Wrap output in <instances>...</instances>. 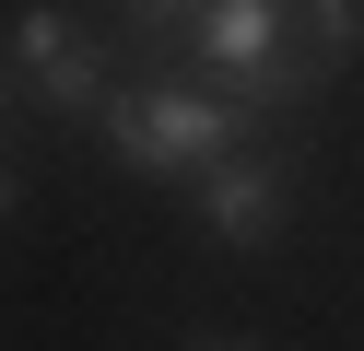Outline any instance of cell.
<instances>
[{"instance_id":"obj_9","label":"cell","mask_w":364,"mask_h":351,"mask_svg":"<svg viewBox=\"0 0 364 351\" xmlns=\"http://www.w3.org/2000/svg\"><path fill=\"white\" fill-rule=\"evenodd\" d=\"M0 211H12V176H0Z\"/></svg>"},{"instance_id":"obj_8","label":"cell","mask_w":364,"mask_h":351,"mask_svg":"<svg viewBox=\"0 0 364 351\" xmlns=\"http://www.w3.org/2000/svg\"><path fill=\"white\" fill-rule=\"evenodd\" d=\"M200 351H247V340H200Z\"/></svg>"},{"instance_id":"obj_1","label":"cell","mask_w":364,"mask_h":351,"mask_svg":"<svg viewBox=\"0 0 364 351\" xmlns=\"http://www.w3.org/2000/svg\"><path fill=\"white\" fill-rule=\"evenodd\" d=\"M95 129H106V152L141 164V176H200L212 152L259 140L270 117L235 106V94H212V82H188V70H129V82L95 106Z\"/></svg>"},{"instance_id":"obj_2","label":"cell","mask_w":364,"mask_h":351,"mask_svg":"<svg viewBox=\"0 0 364 351\" xmlns=\"http://www.w3.org/2000/svg\"><path fill=\"white\" fill-rule=\"evenodd\" d=\"M188 187V211L223 234V246H270V234L294 223V152H259V140H235V152H212Z\"/></svg>"},{"instance_id":"obj_5","label":"cell","mask_w":364,"mask_h":351,"mask_svg":"<svg viewBox=\"0 0 364 351\" xmlns=\"http://www.w3.org/2000/svg\"><path fill=\"white\" fill-rule=\"evenodd\" d=\"M364 47V0H282V59H270V117H306L329 70Z\"/></svg>"},{"instance_id":"obj_3","label":"cell","mask_w":364,"mask_h":351,"mask_svg":"<svg viewBox=\"0 0 364 351\" xmlns=\"http://www.w3.org/2000/svg\"><path fill=\"white\" fill-rule=\"evenodd\" d=\"M270 59H282V0H200L188 82H212V94H235V106L270 117Z\"/></svg>"},{"instance_id":"obj_4","label":"cell","mask_w":364,"mask_h":351,"mask_svg":"<svg viewBox=\"0 0 364 351\" xmlns=\"http://www.w3.org/2000/svg\"><path fill=\"white\" fill-rule=\"evenodd\" d=\"M12 70H24V106H48V117H95L106 94H118V59H106L95 35H71L48 0L12 23Z\"/></svg>"},{"instance_id":"obj_6","label":"cell","mask_w":364,"mask_h":351,"mask_svg":"<svg viewBox=\"0 0 364 351\" xmlns=\"http://www.w3.org/2000/svg\"><path fill=\"white\" fill-rule=\"evenodd\" d=\"M118 23H129V70H188L200 0H118Z\"/></svg>"},{"instance_id":"obj_7","label":"cell","mask_w":364,"mask_h":351,"mask_svg":"<svg viewBox=\"0 0 364 351\" xmlns=\"http://www.w3.org/2000/svg\"><path fill=\"white\" fill-rule=\"evenodd\" d=\"M12 117H24V70L0 59V129H12Z\"/></svg>"}]
</instances>
